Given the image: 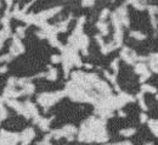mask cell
Segmentation results:
<instances>
[{"mask_svg":"<svg viewBox=\"0 0 158 145\" xmlns=\"http://www.w3.org/2000/svg\"><path fill=\"white\" fill-rule=\"evenodd\" d=\"M81 4H83V6H91L94 4V0H83Z\"/></svg>","mask_w":158,"mask_h":145,"instance_id":"11","label":"cell"},{"mask_svg":"<svg viewBox=\"0 0 158 145\" xmlns=\"http://www.w3.org/2000/svg\"><path fill=\"white\" fill-rule=\"evenodd\" d=\"M34 138V130L32 128H28L22 134V144H28Z\"/></svg>","mask_w":158,"mask_h":145,"instance_id":"2","label":"cell"},{"mask_svg":"<svg viewBox=\"0 0 158 145\" xmlns=\"http://www.w3.org/2000/svg\"><path fill=\"white\" fill-rule=\"evenodd\" d=\"M141 92L142 93H156V88H153L152 85H148V84H143L141 87Z\"/></svg>","mask_w":158,"mask_h":145,"instance_id":"7","label":"cell"},{"mask_svg":"<svg viewBox=\"0 0 158 145\" xmlns=\"http://www.w3.org/2000/svg\"><path fill=\"white\" fill-rule=\"evenodd\" d=\"M112 68L117 72L118 71V60H114V61L112 62Z\"/></svg>","mask_w":158,"mask_h":145,"instance_id":"13","label":"cell"},{"mask_svg":"<svg viewBox=\"0 0 158 145\" xmlns=\"http://www.w3.org/2000/svg\"><path fill=\"white\" fill-rule=\"evenodd\" d=\"M46 78L50 79V81H55L57 78V70L56 68H50L49 73L46 75Z\"/></svg>","mask_w":158,"mask_h":145,"instance_id":"5","label":"cell"},{"mask_svg":"<svg viewBox=\"0 0 158 145\" xmlns=\"http://www.w3.org/2000/svg\"><path fill=\"white\" fill-rule=\"evenodd\" d=\"M130 36L131 37H134L135 39H139V41H141V39H145L146 37H145V34H142V33H140V32H131L130 33Z\"/></svg>","mask_w":158,"mask_h":145,"instance_id":"9","label":"cell"},{"mask_svg":"<svg viewBox=\"0 0 158 145\" xmlns=\"http://www.w3.org/2000/svg\"><path fill=\"white\" fill-rule=\"evenodd\" d=\"M112 1H114V0H112Z\"/></svg>","mask_w":158,"mask_h":145,"instance_id":"16","label":"cell"},{"mask_svg":"<svg viewBox=\"0 0 158 145\" xmlns=\"http://www.w3.org/2000/svg\"><path fill=\"white\" fill-rule=\"evenodd\" d=\"M129 4H131L135 9H138V10H145V7H146V5L141 1V0H127Z\"/></svg>","mask_w":158,"mask_h":145,"instance_id":"3","label":"cell"},{"mask_svg":"<svg viewBox=\"0 0 158 145\" xmlns=\"http://www.w3.org/2000/svg\"><path fill=\"white\" fill-rule=\"evenodd\" d=\"M98 28L100 29V32L103 34V36H106V34H108V26H107V23H105L103 21H100L98 22Z\"/></svg>","mask_w":158,"mask_h":145,"instance_id":"4","label":"cell"},{"mask_svg":"<svg viewBox=\"0 0 158 145\" xmlns=\"http://www.w3.org/2000/svg\"><path fill=\"white\" fill-rule=\"evenodd\" d=\"M135 72L138 73V75H143L145 72H147V67H146V65H143V63H138L136 65V67H135Z\"/></svg>","mask_w":158,"mask_h":145,"instance_id":"6","label":"cell"},{"mask_svg":"<svg viewBox=\"0 0 158 145\" xmlns=\"http://www.w3.org/2000/svg\"><path fill=\"white\" fill-rule=\"evenodd\" d=\"M134 133H135V129H134V128L124 129V130H122V132H120V134H123L124 137H130V135H133Z\"/></svg>","mask_w":158,"mask_h":145,"instance_id":"8","label":"cell"},{"mask_svg":"<svg viewBox=\"0 0 158 145\" xmlns=\"http://www.w3.org/2000/svg\"><path fill=\"white\" fill-rule=\"evenodd\" d=\"M62 60L61 59V56H59V55H54V56H51V61L54 62V63H57V62H60Z\"/></svg>","mask_w":158,"mask_h":145,"instance_id":"12","label":"cell"},{"mask_svg":"<svg viewBox=\"0 0 158 145\" xmlns=\"http://www.w3.org/2000/svg\"><path fill=\"white\" fill-rule=\"evenodd\" d=\"M108 14H110V11H108V9H105L102 12H101V15H100V21H103L107 16H108Z\"/></svg>","mask_w":158,"mask_h":145,"instance_id":"10","label":"cell"},{"mask_svg":"<svg viewBox=\"0 0 158 145\" xmlns=\"http://www.w3.org/2000/svg\"><path fill=\"white\" fill-rule=\"evenodd\" d=\"M157 99H158V95H157Z\"/></svg>","mask_w":158,"mask_h":145,"instance_id":"15","label":"cell"},{"mask_svg":"<svg viewBox=\"0 0 158 145\" xmlns=\"http://www.w3.org/2000/svg\"><path fill=\"white\" fill-rule=\"evenodd\" d=\"M140 118H141V122H145V121L147 120V117H146V115H143V113L141 115V117H140Z\"/></svg>","mask_w":158,"mask_h":145,"instance_id":"14","label":"cell"},{"mask_svg":"<svg viewBox=\"0 0 158 145\" xmlns=\"http://www.w3.org/2000/svg\"><path fill=\"white\" fill-rule=\"evenodd\" d=\"M63 93L62 92H57V93H51V94H40L38 98V101L41 106H44L45 109L50 107L52 104H55L59 99L62 98Z\"/></svg>","mask_w":158,"mask_h":145,"instance_id":"1","label":"cell"}]
</instances>
